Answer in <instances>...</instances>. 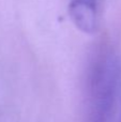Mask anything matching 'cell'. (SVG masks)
<instances>
[{"instance_id": "6da1fadb", "label": "cell", "mask_w": 121, "mask_h": 122, "mask_svg": "<svg viewBox=\"0 0 121 122\" xmlns=\"http://www.w3.org/2000/svg\"><path fill=\"white\" fill-rule=\"evenodd\" d=\"M118 66L109 56H99L87 76L84 122H109L115 107Z\"/></svg>"}, {"instance_id": "7a4b0ae2", "label": "cell", "mask_w": 121, "mask_h": 122, "mask_svg": "<svg viewBox=\"0 0 121 122\" xmlns=\"http://www.w3.org/2000/svg\"><path fill=\"white\" fill-rule=\"evenodd\" d=\"M69 14L73 24L84 33L92 34L96 30V8L92 0H72Z\"/></svg>"}]
</instances>
